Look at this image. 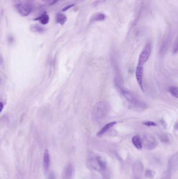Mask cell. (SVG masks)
Masks as SVG:
<instances>
[{
    "label": "cell",
    "instance_id": "277c9868",
    "mask_svg": "<svg viewBox=\"0 0 178 179\" xmlns=\"http://www.w3.org/2000/svg\"><path fill=\"white\" fill-rule=\"evenodd\" d=\"M16 9L19 14L23 17H27L31 12V6L26 3H19L16 5Z\"/></svg>",
    "mask_w": 178,
    "mask_h": 179
},
{
    "label": "cell",
    "instance_id": "d6986e66",
    "mask_svg": "<svg viewBox=\"0 0 178 179\" xmlns=\"http://www.w3.org/2000/svg\"><path fill=\"white\" fill-rule=\"evenodd\" d=\"M172 52L174 54H177L178 52V36L176 38V40L174 43L173 48H172Z\"/></svg>",
    "mask_w": 178,
    "mask_h": 179
},
{
    "label": "cell",
    "instance_id": "30bf717a",
    "mask_svg": "<svg viewBox=\"0 0 178 179\" xmlns=\"http://www.w3.org/2000/svg\"><path fill=\"white\" fill-rule=\"evenodd\" d=\"M50 165V156L48 150L46 149L44 150V158H43V165L44 170L47 171L48 170Z\"/></svg>",
    "mask_w": 178,
    "mask_h": 179
},
{
    "label": "cell",
    "instance_id": "5b68a950",
    "mask_svg": "<svg viewBox=\"0 0 178 179\" xmlns=\"http://www.w3.org/2000/svg\"><path fill=\"white\" fill-rule=\"evenodd\" d=\"M143 67L142 65H137L135 71V77L137 82L139 84L142 91H144L143 86Z\"/></svg>",
    "mask_w": 178,
    "mask_h": 179
},
{
    "label": "cell",
    "instance_id": "44dd1931",
    "mask_svg": "<svg viewBox=\"0 0 178 179\" xmlns=\"http://www.w3.org/2000/svg\"><path fill=\"white\" fill-rule=\"evenodd\" d=\"M162 179H170V171L168 170V171L164 173V175H163Z\"/></svg>",
    "mask_w": 178,
    "mask_h": 179
},
{
    "label": "cell",
    "instance_id": "484cf974",
    "mask_svg": "<svg viewBox=\"0 0 178 179\" xmlns=\"http://www.w3.org/2000/svg\"><path fill=\"white\" fill-rule=\"evenodd\" d=\"M46 1H47V0H46Z\"/></svg>",
    "mask_w": 178,
    "mask_h": 179
},
{
    "label": "cell",
    "instance_id": "cb8c5ba5",
    "mask_svg": "<svg viewBox=\"0 0 178 179\" xmlns=\"http://www.w3.org/2000/svg\"><path fill=\"white\" fill-rule=\"evenodd\" d=\"M0 104H1V106H0V107H1V109H0V111H1V112H2L3 109V106H4V105H3V104L2 103V102L0 103Z\"/></svg>",
    "mask_w": 178,
    "mask_h": 179
},
{
    "label": "cell",
    "instance_id": "7a4b0ae2",
    "mask_svg": "<svg viewBox=\"0 0 178 179\" xmlns=\"http://www.w3.org/2000/svg\"><path fill=\"white\" fill-rule=\"evenodd\" d=\"M141 138L143 146L146 149L153 150L157 146V141L153 135L149 134H143Z\"/></svg>",
    "mask_w": 178,
    "mask_h": 179
},
{
    "label": "cell",
    "instance_id": "603a6c76",
    "mask_svg": "<svg viewBox=\"0 0 178 179\" xmlns=\"http://www.w3.org/2000/svg\"><path fill=\"white\" fill-rule=\"evenodd\" d=\"M74 5V4L69 5V6L65 7L63 9V11H66L67 9H69V8H71V7H73Z\"/></svg>",
    "mask_w": 178,
    "mask_h": 179
},
{
    "label": "cell",
    "instance_id": "d4e9b609",
    "mask_svg": "<svg viewBox=\"0 0 178 179\" xmlns=\"http://www.w3.org/2000/svg\"><path fill=\"white\" fill-rule=\"evenodd\" d=\"M174 129L176 130H178V122L176 123L174 125Z\"/></svg>",
    "mask_w": 178,
    "mask_h": 179
},
{
    "label": "cell",
    "instance_id": "7c38bea8",
    "mask_svg": "<svg viewBox=\"0 0 178 179\" xmlns=\"http://www.w3.org/2000/svg\"><path fill=\"white\" fill-rule=\"evenodd\" d=\"M35 21H39L42 25H46L49 22V17L46 13L44 12L40 15L39 17L34 19Z\"/></svg>",
    "mask_w": 178,
    "mask_h": 179
},
{
    "label": "cell",
    "instance_id": "ac0fdd59",
    "mask_svg": "<svg viewBox=\"0 0 178 179\" xmlns=\"http://www.w3.org/2000/svg\"><path fill=\"white\" fill-rule=\"evenodd\" d=\"M31 29L34 32H37V33H42L44 31V28L42 27L41 26L38 25L32 26H31Z\"/></svg>",
    "mask_w": 178,
    "mask_h": 179
},
{
    "label": "cell",
    "instance_id": "8992f818",
    "mask_svg": "<svg viewBox=\"0 0 178 179\" xmlns=\"http://www.w3.org/2000/svg\"><path fill=\"white\" fill-rule=\"evenodd\" d=\"M119 90L120 91V93L125 98L126 100H127L129 102L131 103V104H134V103L136 102L137 99L134 96L133 93L130 92L128 90H127L126 89L122 88L121 87H119Z\"/></svg>",
    "mask_w": 178,
    "mask_h": 179
},
{
    "label": "cell",
    "instance_id": "9a60e30c",
    "mask_svg": "<svg viewBox=\"0 0 178 179\" xmlns=\"http://www.w3.org/2000/svg\"><path fill=\"white\" fill-rule=\"evenodd\" d=\"M105 17H106L104 14L98 13L97 14H94L93 17H92L91 21L94 22V21H103L105 19Z\"/></svg>",
    "mask_w": 178,
    "mask_h": 179
},
{
    "label": "cell",
    "instance_id": "7402d4cb",
    "mask_svg": "<svg viewBox=\"0 0 178 179\" xmlns=\"http://www.w3.org/2000/svg\"><path fill=\"white\" fill-rule=\"evenodd\" d=\"M153 172L152 171H147L146 172V176L147 177H152L153 175Z\"/></svg>",
    "mask_w": 178,
    "mask_h": 179
},
{
    "label": "cell",
    "instance_id": "4fadbf2b",
    "mask_svg": "<svg viewBox=\"0 0 178 179\" xmlns=\"http://www.w3.org/2000/svg\"><path fill=\"white\" fill-rule=\"evenodd\" d=\"M116 124H117L116 121H112V122H110L109 123L107 124L98 132V133H97V135L101 136V135H103L104 133L106 132L107 130H109V129H110L113 126L115 125Z\"/></svg>",
    "mask_w": 178,
    "mask_h": 179
},
{
    "label": "cell",
    "instance_id": "52a82bcc",
    "mask_svg": "<svg viewBox=\"0 0 178 179\" xmlns=\"http://www.w3.org/2000/svg\"><path fill=\"white\" fill-rule=\"evenodd\" d=\"M93 164V167L97 170H104L106 168V162L102 159L100 157H97L94 158V160L92 161Z\"/></svg>",
    "mask_w": 178,
    "mask_h": 179
},
{
    "label": "cell",
    "instance_id": "3957f363",
    "mask_svg": "<svg viewBox=\"0 0 178 179\" xmlns=\"http://www.w3.org/2000/svg\"><path fill=\"white\" fill-rule=\"evenodd\" d=\"M152 49V46L150 42H148L146 45L141 54L139 55L138 59V65H142L145 64V63L148 61L150 57L151 51Z\"/></svg>",
    "mask_w": 178,
    "mask_h": 179
},
{
    "label": "cell",
    "instance_id": "e0dca14e",
    "mask_svg": "<svg viewBox=\"0 0 178 179\" xmlns=\"http://www.w3.org/2000/svg\"><path fill=\"white\" fill-rule=\"evenodd\" d=\"M169 92L172 96L178 99V87L174 86L170 87Z\"/></svg>",
    "mask_w": 178,
    "mask_h": 179
},
{
    "label": "cell",
    "instance_id": "9c48e42d",
    "mask_svg": "<svg viewBox=\"0 0 178 179\" xmlns=\"http://www.w3.org/2000/svg\"><path fill=\"white\" fill-rule=\"evenodd\" d=\"M170 36L168 35L164 38L161 45L160 51L162 54H164L167 51L170 45Z\"/></svg>",
    "mask_w": 178,
    "mask_h": 179
},
{
    "label": "cell",
    "instance_id": "5bb4252c",
    "mask_svg": "<svg viewBox=\"0 0 178 179\" xmlns=\"http://www.w3.org/2000/svg\"><path fill=\"white\" fill-rule=\"evenodd\" d=\"M67 21V18L64 14L62 13H58L56 16V21L58 23L63 25Z\"/></svg>",
    "mask_w": 178,
    "mask_h": 179
},
{
    "label": "cell",
    "instance_id": "ba28073f",
    "mask_svg": "<svg viewBox=\"0 0 178 179\" xmlns=\"http://www.w3.org/2000/svg\"><path fill=\"white\" fill-rule=\"evenodd\" d=\"M178 168V152L175 154L169 161V170L171 172Z\"/></svg>",
    "mask_w": 178,
    "mask_h": 179
},
{
    "label": "cell",
    "instance_id": "2e32d148",
    "mask_svg": "<svg viewBox=\"0 0 178 179\" xmlns=\"http://www.w3.org/2000/svg\"><path fill=\"white\" fill-rule=\"evenodd\" d=\"M160 139L164 143L169 144L170 142V135L167 133H162L160 135Z\"/></svg>",
    "mask_w": 178,
    "mask_h": 179
},
{
    "label": "cell",
    "instance_id": "8fae6325",
    "mask_svg": "<svg viewBox=\"0 0 178 179\" xmlns=\"http://www.w3.org/2000/svg\"><path fill=\"white\" fill-rule=\"evenodd\" d=\"M132 142L134 146L139 150L142 149L143 144L142 142L141 138L139 135H135L132 137Z\"/></svg>",
    "mask_w": 178,
    "mask_h": 179
},
{
    "label": "cell",
    "instance_id": "6da1fadb",
    "mask_svg": "<svg viewBox=\"0 0 178 179\" xmlns=\"http://www.w3.org/2000/svg\"><path fill=\"white\" fill-rule=\"evenodd\" d=\"M110 110L109 103L104 101H100L96 104L92 111V118L96 122L100 123L108 116Z\"/></svg>",
    "mask_w": 178,
    "mask_h": 179
},
{
    "label": "cell",
    "instance_id": "ffe728a7",
    "mask_svg": "<svg viewBox=\"0 0 178 179\" xmlns=\"http://www.w3.org/2000/svg\"><path fill=\"white\" fill-rule=\"evenodd\" d=\"M144 125L146 126H157V124L154 122V121H145V122H144L143 123Z\"/></svg>",
    "mask_w": 178,
    "mask_h": 179
}]
</instances>
